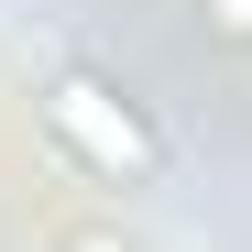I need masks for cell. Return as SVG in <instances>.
Segmentation results:
<instances>
[{
	"label": "cell",
	"instance_id": "cell-1",
	"mask_svg": "<svg viewBox=\"0 0 252 252\" xmlns=\"http://www.w3.org/2000/svg\"><path fill=\"white\" fill-rule=\"evenodd\" d=\"M44 132L88 164V176H110V187H154L164 176V132L110 88V77H77V66L44 77Z\"/></svg>",
	"mask_w": 252,
	"mask_h": 252
},
{
	"label": "cell",
	"instance_id": "cell-2",
	"mask_svg": "<svg viewBox=\"0 0 252 252\" xmlns=\"http://www.w3.org/2000/svg\"><path fill=\"white\" fill-rule=\"evenodd\" d=\"M208 11V33H230V44H252V0H197Z\"/></svg>",
	"mask_w": 252,
	"mask_h": 252
}]
</instances>
